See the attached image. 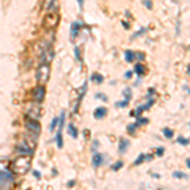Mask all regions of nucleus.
<instances>
[{
	"label": "nucleus",
	"instance_id": "f257e3e1",
	"mask_svg": "<svg viewBox=\"0 0 190 190\" xmlns=\"http://www.w3.org/2000/svg\"><path fill=\"white\" fill-rule=\"evenodd\" d=\"M32 166V156L29 155H20L13 161L12 170L15 175H26L31 170Z\"/></svg>",
	"mask_w": 190,
	"mask_h": 190
},
{
	"label": "nucleus",
	"instance_id": "f03ea898",
	"mask_svg": "<svg viewBox=\"0 0 190 190\" xmlns=\"http://www.w3.org/2000/svg\"><path fill=\"white\" fill-rule=\"evenodd\" d=\"M50 75H51V67L50 64H41L37 70V81L39 85H43L50 80Z\"/></svg>",
	"mask_w": 190,
	"mask_h": 190
},
{
	"label": "nucleus",
	"instance_id": "7ed1b4c3",
	"mask_svg": "<svg viewBox=\"0 0 190 190\" xmlns=\"http://www.w3.org/2000/svg\"><path fill=\"white\" fill-rule=\"evenodd\" d=\"M14 184V178L7 171H0V190H10Z\"/></svg>",
	"mask_w": 190,
	"mask_h": 190
},
{
	"label": "nucleus",
	"instance_id": "20e7f679",
	"mask_svg": "<svg viewBox=\"0 0 190 190\" xmlns=\"http://www.w3.org/2000/svg\"><path fill=\"white\" fill-rule=\"evenodd\" d=\"M27 115L31 118V119H39L42 117V108L39 105V103L38 104H31L29 107L27 109Z\"/></svg>",
	"mask_w": 190,
	"mask_h": 190
},
{
	"label": "nucleus",
	"instance_id": "39448f33",
	"mask_svg": "<svg viewBox=\"0 0 190 190\" xmlns=\"http://www.w3.org/2000/svg\"><path fill=\"white\" fill-rule=\"evenodd\" d=\"M60 22V15L57 12H50L45 18V26L47 28H55Z\"/></svg>",
	"mask_w": 190,
	"mask_h": 190
},
{
	"label": "nucleus",
	"instance_id": "423d86ee",
	"mask_svg": "<svg viewBox=\"0 0 190 190\" xmlns=\"http://www.w3.org/2000/svg\"><path fill=\"white\" fill-rule=\"evenodd\" d=\"M26 127L33 136H38L39 134V132H41V126L36 119H31V118H28V119L26 121Z\"/></svg>",
	"mask_w": 190,
	"mask_h": 190
},
{
	"label": "nucleus",
	"instance_id": "0eeeda50",
	"mask_svg": "<svg viewBox=\"0 0 190 190\" xmlns=\"http://www.w3.org/2000/svg\"><path fill=\"white\" fill-rule=\"evenodd\" d=\"M32 96H33V100H34L36 103H41L43 102L45 99V94H46V89L43 85H38V86H36L34 89H33L32 91Z\"/></svg>",
	"mask_w": 190,
	"mask_h": 190
},
{
	"label": "nucleus",
	"instance_id": "6e6552de",
	"mask_svg": "<svg viewBox=\"0 0 190 190\" xmlns=\"http://www.w3.org/2000/svg\"><path fill=\"white\" fill-rule=\"evenodd\" d=\"M46 9H48L50 12H57V9H58V0H47Z\"/></svg>",
	"mask_w": 190,
	"mask_h": 190
},
{
	"label": "nucleus",
	"instance_id": "1a4fd4ad",
	"mask_svg": "<svg viewBox=\"0 0 190 190\" xmlns=\"http://www.w3.org/2000/svg\"><path fill=\"white\" fill-rule=\"evenodd\" d=\"M107 108H104V107H100V108H96L95 109V112H94V117L96 118V119H102V118H104L107 115Z\"/></svg>",
	"mask_w": 190,
	"mask_h": 190
},
{
	"label": "nucleus",
	"instance_id": "9d476101",
	"mask_svg": "<svg viewBox=\"0 0 190 190\" xmlns=\"http://www.w3.org/2000/svg\"><path fill=\"white\" fill-rule=\"evenodd\" d=\"M104 162V156L100 155V153H95L93 156V165H94V167H99Z\"/></svg>",
	"mask_w": 190,
	"mask_h": 190
},
{
	"label": "nucleus",
	"instance_id": "9b49d317",
	"mask_svg": "<svg viewBox=\"0 0 190 190\" xmlns=\"http://www.w3.org/2000/svg\"><path fill=\"white\" fill-rule=\"evenodd\" d=\"M79 31H80V24L77 22L72 23V26H71V37L72 38H76L79 34Z\"/></svg>",
	"mask_w": 190,
	"mask_h": 190
},
{
	"label": "nucleus",
	"instance_id": "f8f14e48",
	"mask_svg": "<svg viewBox=\"0 0 190 190\" xmlns=\"http://www.w3.org/2000/svg\"><path fill=\"white\" fill-rule=\"evenodd\" d=\"M128 145H129V142H128L127 140H124V138L121 140V142H119V152L121 153H124V152L127 151Z\"/></svg>",
	"mask_w": 190,
	"mask_h": 190
},
{
	"label": "nucleus",
	"instance_id": "ddd939ff",
	"mask_svg": "<svg viewBox=\"0 0 190 190\" xmlns=\"http://www.w3.org/2000/svg\"><path fill=\"white\" fill-rule=\"evenodd\" d=\"M124 57H126V61L127 62H132V61H134L136 58V53L133 51H126V53H124Z\"/></svg>",
	"mask_w": 190,
	"mask_h": 190
},
{
	"label": "nucleus",
	"instance_id": "4468645a",
	"mask_svg": "<svg viewBox=\"0 0 190 190\" xmlns=\"http://www.w3.org/2000/svg\"><path fill=\"white\" fill-rule=\"evenodd\" d=\"M134 72L138 75V76H142V75L145 74V66L141 65V64L136 65V66H134Z\"/></svg>",
	"mask_w": 190,
	"mask_h": 190
},
{
	"label": "nucleus",
	"instance_id": "2eb2a0df",
	"mask_svg": "<svg viewBox=\"0 0 190 190\" xmlns=\"http://www.w3.org/2000/svg\"><path fill=\"white\" fill-rule=\"evenodd\" d=\"M91 80H93V81H95V83H98V84H102L104 79H103V76L100 74H93Z\"/></svg>",
	"mask_w": 190,
	"mask_h": 190
},
{
	"label": "nucleus",
	"instance_id": "dca6fc26",
	"mask_svg": "<svg viewBox=\"0 0 190 190\" xmlns=\"http://www.w3.org/2000/svg\"><path fill=\"white\" fill-rule=\"evenodd\" d=\"M69 133L71 134V137H74V138H76L77 137V129L74 127V124H70L69 126Z\"/></svg>",
	"mask_w": 190,
	"mask_h": 190
},
{
	"label": "nucleus",
	"instance_id": "f3484780",
	"mask_svg": "<svg viewBox=\"0 0 190 190\" xmlns=\"http://www.w3.org/2000/svg\"><path fill=\"white\" fill-rule=\"evenodd\" d=\"M174 178H179V179H188V175L184 174V172H180V171H175L172 174Z\"/></svg>",
	"mask_w": 190,
	"mask_h": 190
},
{
	"label": "nucleus",
	"instance_id": "a211bd4d",
	"mask_svg": "<svg viewBox=\"0 0 190 190\" xmlns=\"http://www.w3.org/2000/svg\"><path fill=\"white\" fill-rule=\"evenodd\" d=\"M164 134L167 137V138H172V136H174V132L171 131V129H169V128H164Z\"/></svg>",
	"mask_w": 190,
	"mask_h": 190
},
{
	"label": "nucleus",
	"instance_id": "6ab92c4d",
	"mask_svg": "<svg viewBox=\"0 0 190 190\" xmlns=\"http://www.w3.org/2000/svg\"><path fill=\"white\" fill-rule=\"evenodd\" d=\"M146 159H147V157H146V155L141 153V155H140V157H138V159H137V160L134 161V165H140L141 162H143V161H145Z\"/></svg>",
	"mask_w": 190,
	"mask_h": 190
},
{
	"label": "nucleus",
	"instance_id": "aec40b11",
	"mask_svg": "<svg viewBox=\"0 0 190 190\" xmlns=\"http://www.w3.org/2000/svg\"><path fill=\"white\" fill-rule=\"evenodd\" d=\"M122 166H123V161H118L117 164H114V165L112 166V170H115V171H117V170H119Z\"/></svg>",
	"mask_w": 190,
	"mask_h": 190
},
{
	"label": "nucleus",
	"instance_id": "412c9836",
	"mask_svg": "<svg viewBox=\"0 0 190 190\" xmlns=\"http://www.w3.org/2000/svg\"><path fill=\"white\" fill-rule=\"evenodd\" d=\"M57 123H58V118H53V121H52V123H51V131H53L55 128L57 127Z\"/></svg>",
	"mask_w": 190,
	"mask_h": 190
},
{
	"label": "nucleus",
	"instance_id": "4be33fe9",
	"mask_svg": "<svg viewBox=\"0 0 190 190\" xmlns=\"http://www.w3.org/2000/svg\"><path fill=\"white\" fill-rule=\"evenodd\" d=\"M178 142H179V143H181V145H184V146H186V145H189V141H188L186 138H183V137H179V140H178Z\"/></svg>",
	"mask_w": 190,
	"mask_h": 190
},
{
	"label": "nucleus",
	"instance_id": "5701e85b",
	"mask_svg": "<svg viewBox=\"0 0 190 190\" xmlns=\"http://www.w3.org/2000/svg\"><path fill=\"white\" fill-rule=\"evenodd\" d=\"M137 127H138V126H137V123H136V124H129V127H128V132H129V133H133V132L136 131Z\"/></svg>",
	"mask_w": 190,
	"mask_h": 190
},
{
	"label": "nucleus",
	"instance_id": "b1692460",
	"mask_svg": "<svg viewBox=\"0 0 190 190\" xmlns=\"http://www.w3.org/2000/svg\"><path fill=\"white\" fill-rule=\"evenodd\" d=\"M143 3L146 4V7L148 8V9H152V1H151V0H143Z\"/></svg>",
	"mask_w": 190,
	"mask_h": 190
},
{
	"label": "nucleus",
	"instance_id": "393cba45",
	"mask_svg": "<svg viewBox=\"0 0 190 190\" xmlns=\"http://www.w3.org/2000/svg\"><path fill=\"white\" fill-rule=\"evenodd\" d=\"M128 102H129V100H124V102H121V103H118L117 105H118V107H127Z\"/></svg>",
	"mask_w": 190,
	"mask_h": 190
},
{
	"label": "nucleus",
	"instance_id": "a878e982",
	"mask_svg": "<svg viewBox=\"0 0 190 190\" xmlns=\"http://www.w3.org/2000/svg\"><path fill=\"white\" fill-rule=\"evenodd\" d=\"M75 53H76V58L80 60V51H79L77 47H75Z\"/></svg>",
	"mask_w": 190,
	"mask_h": 190
},
{
	"label": "nucleus",
	"instance_id": "bb28decb",
	"mask_svg": "<svg viewBox=\"0 0 190 190\" xmlns=\"http://www.w3.org/2000/svg\"><path fill=\"white\" fill-rule=\"evenodd\" d=\"M136 57H137V58H140V60H143V58H145L143 53H137V55H136Z\"/></svg>",
	"mask_w": 190,
	"mask_h": 190
},
{
	"label": "nucleus",
	"instance_id": "cd10ccee",
	"mask_svg": "<svg viewBox=\"0 0 190 190\" xmlns=\"http://www.w3.org/2000/svg\"><path fill=\"white\" fill-rule=\"evenodd\" d=\"M96 98H99V99H103V100H108V99H107V96H103V94H98V96Z\"/></svg>",
	"mask_w": 190,
	"mask_h": 190
},
{
	"label": "nucleus",
	"instance_id": "c85d7f7f",
	"mask_svg": "<svg viewBox=\"0 0 190 190\" xmlns=\"http://www.w3.org/2000/svg\"><path fill=\"white\" fill-rule=\"evenodd\" d=\"M77 3H79L80 9H83V7H84V0H77Z\"/></svg>",
	"mask_w": 190,
	"mask_h": 190
},
{
	"label": "nucleus",
	"instance_id": "c756f323",
	"mask_svg": "<svg viewBox=\"0 0 190 190\" xmlns=\"http://www.w3.org/2000/svg\"><path fill=\"white\" fill-rule=\"evenodd\" d=\"M162 153H164V148H159V150H157V155L161 156Z\"/></svg>",
	"mask_w": 190,
	"mask_h": 190
},
{
	"label": "nucleus",
	"instance_id": "7c9ffc66",
	"mask_svg": "<svg viewBox=\"0 0 190 190\" xmlns=\"http://www.w3.org/2000/svg\"><path fill=\"white\" fill-rule=\"evenodd\" d=\"M131 76H132V72L131 71H128V72L126 74V79H131Z\"/></svg>",
	"mask_w": 190,
	"mask_h": 190
},
{
	"label": "nucleus",
	"instance_id": "2f4dec72",
	"mask_svg": "<svg viewBox=\"0 0 190 190\" xmlns=\"http://www.w3.org/2000/svg\"><path fill=\"white\" fill-rule=\"evenodd\" d=\"M74 184H75V180H71V181H69V184H67V185H69V188H71Z\"/></svg>",
	"mask_w": 190,
	"mask_h": 190
},
{
	"label": "nucleus",
	"instance_id": "473e14b6",
	"mask_svg": "<svg viewBox=\"0 0 190 190\" xmlns=\"http://www.w3.org/2000/svg\"><path fill=\"white\" fill-rule=\"evenodd\" d=\"M34 175H36V178H37V179H39V178H41V174L38 172V171H34Z\"/></svg>",
	"mask_w": 190,
	"mask_h": 190
},
{
	"label": "nucleus",
	"instance_id": "72a5a7b5",
	"mask_svg": "<svg viewBox=\"0 0 190 190\" xmlns=\"http://www.w3.org/2000/svg\"><path fill=\"white\" fill-rule=\"evenodd\" d=\"M186 166H188V167H190V160L189 159H186Z\"/></svg>",
	"mask_w": 190,
	"mask_h": 190
}]
</instances>
